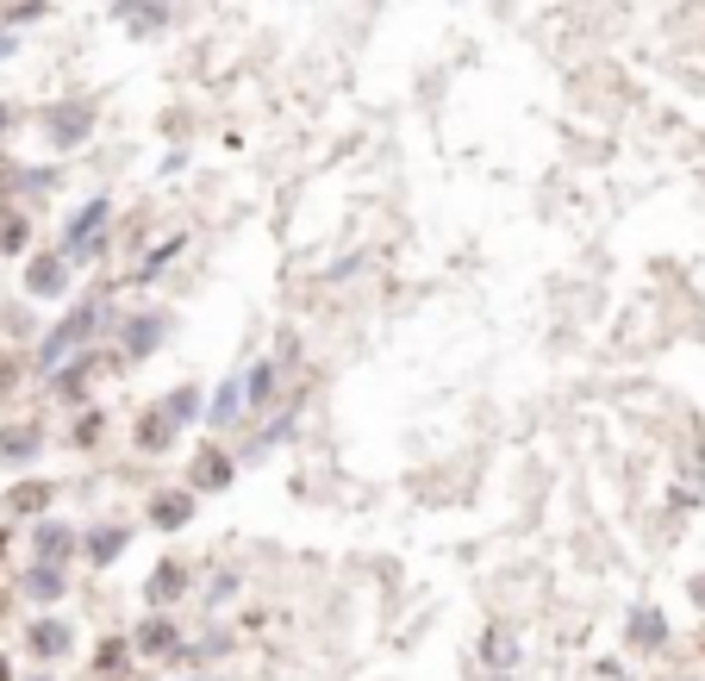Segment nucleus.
Here are the masks:
<instances>
[{"label":"nucleus","mask_w":705,"mask_h":681,"mask_svg":"<svg viewBox=\"0 0 705 681\" xmlns=\"http://www.w3.org/2000/svg\"><path fill=\"white\" fill-rule=\"evenodd\" d=\"M95 319H100V312H95V307H81V312H76V319H69V326H63V331H57V338H51V344H44V363H57V356H63V351H69V344H81V338H88V331H95Z\"/></svg>","instance_id":"1"},{"label":"nucleus","mask_w":705,"mask_h":681,"mask_svg":"<svg viewBox=\"0 0 705 681\" xmlns=\"http://www.w3.org/2000/svg\"><path fill=\"white\" fill-rule=\"evenodd\" d=\"M38 444V438H32V431H7V450H13V457H25V450Z\"/></svg>","instance_id":"10"},{"label":"nucleus","mask_w":705,"mask_h":681,"mask_svg":"<svg viewBox=\"0 0 705 681\" xmlns=\"http://www.w3.org/2000/svg\"><path fill=\"white\" fill-rule=\"evenodd\" d=\"M32 644H38V650H51V657H57L63 644H69V631H63V625H38V631H32Z\"/></svg>","instance_id":"6"},{"label":"nucleus","mask_w":705,"mask_h":681,"mask_svg":"<svg viewBox=\"0 0 705 681\" xmlns=\"http://www.w3.org/2000/svg\"><path fill=\"white\" fill-rule=\"evenodd\" d=\"M81 132H88V119H81V113H63V125H57V138H63V144H76Z\"/></svg>","instance_id":"8"},{"label":"nucleus","mask_w":705,"mask_h":681,"mask_svg":"<svg viewBox=\"0 0 705 681\" xmlns=\"http://www.w3.org/2000/svg\"><path fill=\"white\" fill-rule=\"evenodd\" d=\"M194 482H200V487H225L231 482V463L219 457V450H200V457H194Z\"/></svg>","instance_id":"2"},{"label":"nucleus","mask_w":705,"mask_h":681,"mask_svg":"<svg viewBox=\"0 0 705 681\" xmlns=\"http://www.w3.org/2000/svg\"><path fill=\"white\" fill-rule=\"evenodd\" d=\"M32 288H38V294H57L63 288V263H51V256H44L38 270H32Z\"/></svg>","instance_id":"5"},{"label":"nucleus","mask_w":705,"mask_h":681,"mask_svg":"<svg viewBox=\"0 0 705 681\" xmlns=\"http://www.w3.org/2000/svg\"><path fill=\"white\" fill-rule=\"evenodd\" d=\"M0 125H7V113H0Z\"/></svg>","instance_id":"13"},{"label":"nucleus","mask_w":705,"mask_h":681,"mask_svg":"<svg viewBox=\"0 0 705 681\" xmlns=\"http://www.w3.org/2000/svg\"><path fill=\"white\" fill-rule=\"evenodd\" d=\"M151 513H156V526H181V519H188V494H163V501H156L151 506Z\"/></svg>","instance_id":"3"},{"label":"nucleus","mask_w":705,"mask_h":681,"mask_svg":"<svg viewBox=\"0 0 705 681\" xmlns=\"http://www.w3.org/2000/svg\"><path fill=\"white\" fill-rule=\"evenodd\" d=\"M100 219H107V207H100V200H95V207H81V213H76V226H69V244H88Z\"/></svg>","instance_id":"4"},{"label":"nucleus","mask_w":705,"mask_h":681,"mask_svg":"<svg viewBox=\"0 0 705 681\" xmlns=\"http://www.w3.org/2000/svg\"><path fill=\"white\" fill-rule=\"evenodd\" d=\"M156 601H169V594H181V569H163V575H156V587H151Z\"/></svg>","instance_id":"7"},{"label":"nucleus","mask_w":705,"mask_h":681,"mask_svg":"<svg viewBox=\"0 0 705 681\" xmlns=\"http://www.w3.org/2000/svg\"><path fill=\"white\" fill-rule=\"evenodd\" d=\"M20 238H25V226L20 219H7V226H0V251H20Z\"/></svg>","instance_id":"9"},{"label":"nucleus","mask_w":705,"mask_h":681,"mask_svg":"<svg viewBox=\"0 0 705 681\" xmlns=\"http://www.w3.org/2000/svg\"><path fill=\"white\" fill-rule=\"evenodd\" d=\"M13 506H20V513H25V506H44V487H20V494H13Z\"/></svg>","instance_id":"12"},{"label":"nucleus","mask_w":705,"mask_h":681,"mask_svg":"<svg viewBox=\"0 0 705 681\" xmlns=\"http://www.w3.org/2000/svg\"><path fill=\"white\" fill-rule=\"evenodd\" d=\"M119 662H125V650H119V644H107V650H100V669H107V675H119Z\"/></svg>","instance_id":"11"}]
</instances>
